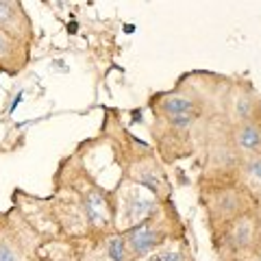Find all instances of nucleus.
I'll return each mask as SVG.
<instances>
[{"instance_id": "1", "label": "nucleus", "mask_w": 261, "mask_h": 261, "mask_svg": "<svg viewBox=\"0 0 261 261\" xmlns=\"http://www.w3.org/2000/svg\"><path fill=\"white\" fill-rule=\"evenodd\" d=\"M35 231L18 209L0 214V261H33Z\"/></svg>"}, {"instance_id": "2", "label": "nucleus", "mask_w": 261, "mask_h": 261, "mask_svg": "<svg viewBox=\"0 0 261 261\" xmlns=\"http://www.w3.org/2000/svg\"><path fill=\"white\" fill-rule=\"evenodd\" d=\"M166 218L161 216V209L157 205V209H154L152 214L144 220V222H140L133 228H128V231L124 233L130 261H140L144 257H148L150 252L159 250L163 244H166L168 231H166V226H163Z\"/></svg>"}, {"instance_id": "3", "label": "nucleus", "mask_w": 261, "mask_h": 261, "mask_svg": "<svg viewBox=\"0 0 261 261\" xmlns=\"http://www.w3.org/2000/svg\"><path fill=\"white\" fill-rule=\"evenodd\" d=\"M31 44L0 29V74L18 76L29 65Z\"/></svg>"}, {"instance_id": "4", "label": "nucleus", "mask_w": 261, "mask_h": 261, "mask_svg": "<svg viewBox=\"0 0 261 261\" xmlns=\"http://www.w3.org/2000/svg\"><path fill=\"white\" fill-rule=\"evenodd\" d=\"M120 209H122V218H124V224L128 231V228L144 222L157 209V200H154V196L150 192H144L142 185H130L126 194L120 198Z\"/></svg>"}, {"instance_id": "5", "label": "nucleus", "mask_w": 261, "mask_h": 261, "mask_svg": "<svg viewBox=\"0 0 261 261\" xmlns=\"http://www.w3.org/2000/svg\"><path fill=\"white\" fill-rule=\"evenodd\" d=\"M0 29L11 33L13 37L24 39V42H33V27L31 18L24 11L22 3L15 0H0Z\"/></svg>"}, {"instance_id": "6", "label": "nucleus", "mask_w": 261, "mask_h": 261, "mask_svg": "<svg viewBox=\"0 0 261 261\" xmlns=\"http://www.w3.org/2000/svg\"><path fill=\"white\" fill-rule=\"evenodd\" d=\"M157 107H159V116H183V113L200 116L198 102L185 94H163L157 100Z\"/></svg>"}, {"instance_id": "7", "label": "nucleus", "mask_w": 261, "mask_h": 261, "mask_svg": "<svg viewBox=\"0 0 261 261\" xmlns=\"http://www.w3.org/2000/svg\"><path fill=\"white\" fill-rule=\"evenodd\" d=\"M238 146L246 152H257L261 148V128L257 124H244L238 133Z\"/></svg>"}, {"instance_id": "8", "label": "nucleus", "mask_w": 261, "mask_h": 261, "mask_svg": "<svg viewBox=\"0 0 261 261\" xmlns=\"http://www.w3.org/2000/svg\"><path fill=\"white\" fill-rule=\"evenodd\" d=\"M105 252H107V259L109 261H130L124 235H116V233L109 235L107 244H105Z\"/></svg>"}, {"instance_id": "9", "label": "nucleus", "mask_w": 261, "mask_h": 261, "mask_svg": "<svg viewBox=\"0 0 261 261\" xmlns=\"http://www.w3.org/2000/svg\"><path fill=\"white\" fill-rule=\"evenodd\" d=\"M250 235H252L250 222L246 218H240V220H235L231 231H228V242H231V246L240 248V246H244V244L250 242Z\"/></svg>"}, {"instance_id": "10", "label": "nucleus", "mask_w": 261, "mask_h": 261, "mask_svg": "<svg viewBox=\"0 0 261 261\" xmlns=\"http://www.w3.org/2000/svg\"><path fill=\"white\" fill-rule=\"evenodd\" d=\"M140 261H185V252L181 248H159Z\"/></svg>"}, {"instance_id": "11", "label": "nucleus", "mask_w": 261, "mask_h": 261, "mask_svg": "<svg viewBox=\"0 0 261 261\" xmlns=\"http://www.w3.org/2000/svg\"><path fill=\"white\" fill-rule=\"evenodd\" d=\"M248 172L261 181V157H250L248 159Z\"/></svg>"}]
</instances>
